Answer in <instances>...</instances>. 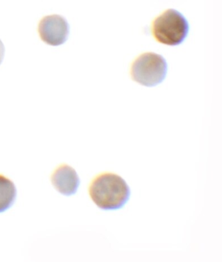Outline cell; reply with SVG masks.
<instances>
[{
    "label": "cell",
    "mask_w": 222,
    "mask_h": 262,
    "mask_svg": "<svg viewBox=\"0 0 222 262\" xmlns=\"http://www.w3.org/2000/svg\"><path fill=\"white\" fill-rule=\"evenodd\" d=\"M89 194L96 206L103 210L123 208L130 197V189L120 176L104 172L95 176L91 182Z\"/></svg>",
    "instance_id": "1"
},
{
    "label": "cell",
    "mask_w": 222,
    "mask_h": 262,
    "mask_svg": "<svg viewBox=\"0 0 222 262\" xmlns=\"http://www.w3.org/2000/svg\"><path fill=\"white\" fill-rule=\"evenodd\" d=\"M190 26L183 14L170 9L155 19L152 32L160 43L177 46L183 43L189 32Z\"/></svg>",
    "instance_id": "2"
},
{
    "label": "cell",
    "mask_w": 222,
    "mask_h": 262,
    "mask_svg": "<svg viewBox=\"0 0 222 262\" xmlns=\"http://www.w3.org/2000/svg\"><path fill=\"white\" fill-rule=\"evenodd\" d=\"M132 80L147 87L161 84L168 73V64L161 55L145 53L134 62L131 68Z\"/></svg>",
    "instance_id": "3"
},
{
    "label": "cell",
    "mask_w": 222,
    "mask_h": 262,
    "mask_svg": "<svg viewBox=\"0 0 222 262\" xmlns=\"http://www.w3.org/2000/svg\"><path fill=\"white\" fill-rule=\"evenodd\" d=\"M40 39L50 46L57 47L68 40L70 26L63 16L53 15L45 16L38 27Z\"/></svg>",
    "instance_id": "4"
},
{
    "label": "cell",
    "mask_w": 222,
    "mask_h": 262,
    "mask_svg": "<svg viewBox=\"0 0 222 262\" xmlns=\"http://www.w3.org/2000/svg\"><path fill=\"white\" fill-rule=\"evenodd\" d=\"M52 185L55 189L64 196H72L78 191L80 178L75 169L63 164L59 166L52 176Z\"/></svg>",
    "instance_id": "5"
},
{
    "label": "cell",
    "mask_w": 222,
    "mask_h": 262,
    "mask_svg": "<svg viewBox=\"0 0 222 262\" xmlns=\"http://www.w3.org/2000/svg\"><path fill=\"white\" fill-rule=\"evenodd\" d=\"M16 194L17 191L14 183L4 176L0 175V213L13 206Z\"/></svg>",
    "instance_id": "6"
},
{
    "label": "cell",
    "mask_w": 222,
    "mask_h": 262,
    "mask_svg": "<svg viewBox=\"0 0 222 262\" xmlns=\"http://www.w3.org/2000/svg\"><path fill=\"white\" fill-rule=\"evenodd\" d=\"M5 56V47L3 42L0 40V65L4 60Z\"/></svg>",
    "instance_id": "7"
}]
</instances>
